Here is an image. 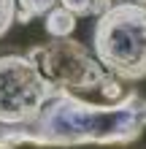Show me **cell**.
Returning <instances> with one entry per match:
<instances>
[{"mask_svg":"<svg viewBox=\"0 0 146 149\" xmlns=\"http://www.w3.org/2000/svg\"><path fill=\"white\" fill-rule=\"evenodd\" d=\"M44 27H46V33L51 38H71V33L76 30V16L71 11H65L62 6H54L46 14Z\"/></svg>","mask_w":146,"mask_h":149,"instance_id":"5b68a950","label":"cell"},{"mask_svg":"<svg viewBox=\"0 0 146 149\" xmlns=\"http://www.w3.org/2000/svg\"><path fill=\"white\" fill-rule=\"evenodd\" d=\"M143 3H146V0H143Z\"/></svg>","mask_w":146,"mask_h":149,"instance_id":"9c48e42d","label":"cell"},{"mask_svg":"<svg viewBox=\"0 0 146 149\" xmlns=\"http://www.w3.org/2000/svg\"><path fill=\"white\" fill-rule=\"evenodd\" d=\"M57 95L27 54L0 57V127L27 125Z\"/></svg>","mask_w":146,"mask_h":149,"instance_id":"277c9868","label":"cell"},{"mask_svg":"<svg viewBox=\"0 0 146 149\" xmlns=\"http://www.w3.org/2000/svg\"><path fill=\"white\" fill-rule=\"evenodd\" d=\"M98 63L116 81L146 79V3H116L98 16L92 30Z\"/></svg>","mask_w":146,"mask_h":149,"instance_id":"7a4b0ae2","label":"cell"},{"mask_svg":"<svg viewBox=\"0 0 146 149\" xmlns=\"http://www.w3.org/2000/svg\"><path fill=\"white\" fill-rule=\"evenodd\" d=\"M146 130V98L127 92L122 100L98 106L73 92L57 90L41 114L27 125L0 127V149L33 146H84V144H133Z\"/></svg>","mask_w":146,"mask_h":149,"instance_id":"6da1fadb","label":"cell"},{"mask_svg":"<svg viewBox=\"0 0 146 149\" xmlns=\"http://www.w3.org/2000/svg\"><path fill=\"white\" fill-rule=\"evenodd\" d=\"M60 6L73 16H103L111 8V0H60Z\"/></svg>","mask_w":146,"mask_h":149,"instance_id":"8992f818","label":"cell"},{"mask_svg":"<svg viewBox=\"0 0 146 149\" xmlns=\"http://www.w3.org/2000/svg\"><path fill=\"white\" fill-rule=\"evenodd\" d=\"M27 60L38 65L44 79L62 92H100L106 100H122V81H116L84 43L73 38H54L27 52Z\"/></svg>","mask_w":146,"mask_h":149,"instance_id":"3957f363","label":"cell"},{"mask_svg":"<svg viewBox=\"0 0 146 149\" xmlns=\"http://www.w3.org/2000/svg\"><path fill=\"white\" fill-rule=\"evenodd\" d=\"M16 22V0H0V38Z\"/></svg>","mask_w":146,"mask_h":149,"instance_id":"ba28073f","label":"cell"},{"mask_svg":"<svg viewBox=\"0 0 146 149\" xmlns=\"http://www.w3.org/2000/svg\"><path fill=\"white\" fill-rule=\"evenodd\" d=\"M57 0H16V22H33L38 16H46Z\"/></svg>","mask_w":146,"mask_h":149,"instance_id":"52a82bcc","label":"cell"}]
</instances>
